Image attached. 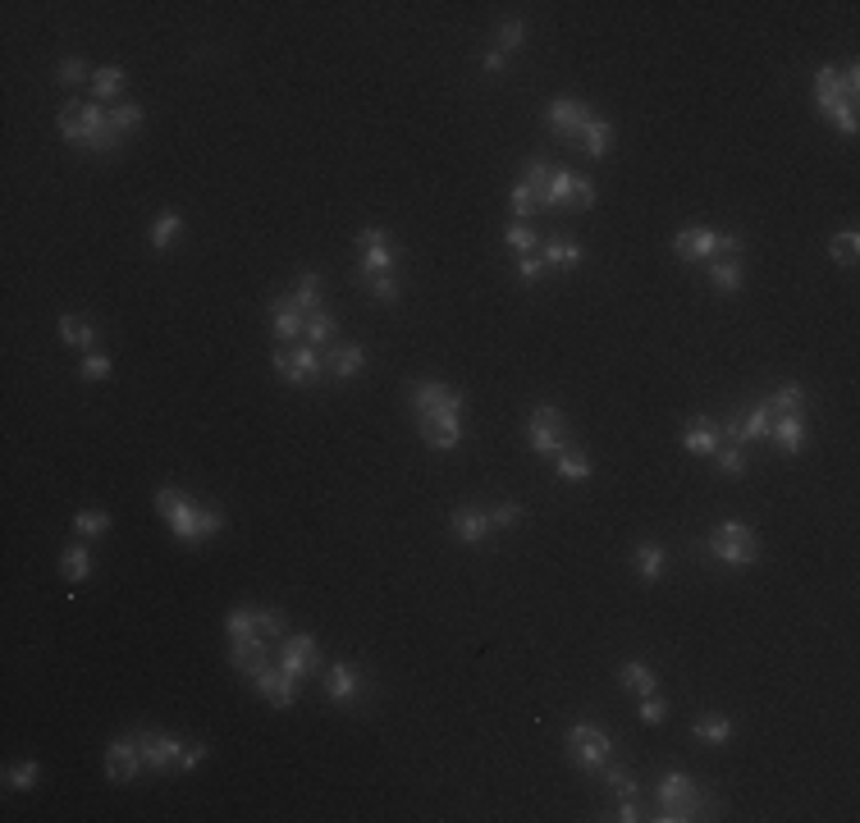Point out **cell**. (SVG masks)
Instances as JSON below:
<instances>
[{
	"mask_svg": "<svg viewBox=\"0 0 860 823\" xmlns=\"http://www.w3.org/2000/svg\"><path fill=\"white\" fill-rule=\"evenodd\" d=\"M156 508H161V517L170 522V531H174L179 544H202V540H211V535L224 531V517L215 513V508H198L188 494H179L174 485L156 490Z\"/></svg>",
	"mask_w": 860,
	"mask_h": 823,
	"instance_id": "obj_1",
	"label": "cell"
},
{
	"mask_svg": "<svg viewBox=\"0 0 860 823\" xmlns=\"http://www.w3.org/2000/svg\"><path fill=\"white\" fill-rule=\"evenodd\" d=\"M60 138L73 142V147L101 151V155H110L114 147H120V133H114L110 110H101V101H64V110H60Z\"/></svg>",
	"mask_w": 860,
	"mask_h": 823,
	"instance_id": "obj_2",
	"label": "cell"
},
{
	"mask_svg": "<svg viewBox=\"0 0 860 823\" xmlns=\"http://www.w3.org/2000/svg\"><path fill=\"white\" fill-rule=\"evenodd\" d=\"M714 814V796L700 792L687 773H663L654 787V819L659 823H682V819H710Z\"/></svg>",
	"mask_w": 860,
	"mask_h": 823,
	"instance_id": "obj_3",
	"label": "cell"
},
{
	"mask_svg": "<svg viewBox=\"0 0 860 823\" xmlns=\"http://www.w3.org/2000/svg\"><path fill=\"white\" fill-rule=\"evenodd\" d=\"M540 211H568V206H595V183L577 179L572 170H550L544 183L535 188Z\"/></svg>",
	"mask_w": 860,
	"mask_h": 823,
	"instance_id": "obj_4",
	"label": "cell"
},
{
	"mask_svg": "<svg viewBox=\"0 0 860 823\" xmlns=\"http://www.w3.org/2000/svg\"><path fill=\"white\" fill-rule=\"evenodd\" d=\"M609 755H613V741L600 723H572L568 727V760L586 773H600L609 768Z\"/></svg>",
	"mask_w": 860,
	"mask_h": 823,
	"instance_id": "obj_5",
	"label": "cell"
},
{
	"mask_svg": "<svg viewBox=\"0 0 860 823\" xmlns=\"http://www.w3.org/2000/svg\"><path fill=\"white\" fill-rule=\"evenodd\" d=\"M710 549H714V558L728 563V567H751V563L760 558V535H755L746 522H723V526L714 531Z\"/></svg>",
	"mask_w": 860,
	"mask_h": 823,
	"instance_id": "obj_6",
	"label": "cell"
},
{
	"mask_svg": "<svg viewBox=\"0 0 860 823\" xmlns=\"http://www.w3.org/2000/svg\"><path fill=\"white\" fill-rule=\"evenodd\" d=\"M408 394H412L417 421H430V416H462V407H467V399L458 394V389H449V384H440V380H412Z\"/></svg>",
	"mask_w": 860,
	"mask_h": 823,
	"instance_id": "obj_7",
	"label": "cell"
},
{
	"mask_svg": "<svg viewBox=\"0 0 860 823\" xmlns=\"http://www.w3.org/2000/svg\"><path fill=\"white\" fill-rule=\"evenodd\" d=\"M527 440H531V449L540 453V458H559L563 449H568V425H563V412L559 407H535L531 416H527Z\"/></svg>",
	"mask_w": 860,
	"mask_h": 823,
	"instance_id": "obj_8",
	"label": "cell"
},
{
	"mask_svg": "<svg viewBox=\"0 0 860 823\" xmlns=\"http://www.w3.org/2000/svg\"><path fill=\"white\" fill-rule=\"evenodd\" d=\"M358 252H362V280H371V274H394V261H399V252H394V243L384 239V229H362L358 233Z\"/></svg>",
	"mask_w": 860,
	"mask_h": 823,
	"instance_id": "obj_9",
	"label": "cell"
},
{
	"mask_svg": "<svg viewBox=\"0 0 860 823\" xmlns=\"http://www.w3.org/2000/svg\"><path fill=\"white\" fill-rule=\"evenodd\" d=\"M280 668L293 677V682H307V677H316L321 668V645L311 641V636H284V650H280Z\"/></svg>",
	"mask_w": 860,
	"mask_h": 823,
	"instance_id": "obj_10",
	"label": "cell"
},
{
	"mask_svg": "<svg viewBox=\"0 0 860 823\" xmlns=\"http://www.w3.org/2000/svg\"><path fill=\"white\" fill-rule=\"evenodd\" d=\"M133 741H138L142 764H147L151 773H170V768L179 764V755H183V741L170 736V732H138Z\"/></svg>",
	"mask_w": 860,
	"mask_h": 823,
	"instance_id": "obj_11",
	"label": "cell"
},
{
	"mask_svg": "<svg viewBox=\"0 0 860 823\" xmlns=\"http://www.w3.org/2000/svg\"><path fill=\"white\" fill-rule=\"evenodd\" d=\"M275 371L289 380V384H311L321 375V357L316 348L302 343V348H275Z\"/></svg>",
	"mask_w": 860,
	"mask_h": 823,
	"instance_id": "obj_12",
	"label": "cell"
},
{
	"mask_svg": "<svg viewBox=\"0 0 860 823\" xmlns=\"http://www.w3.org/2000/svg\"><path fill=\"white\" fill-rule=\"evenodd\" d=\"M138 768H147L138 741H133V736L110 741V746H105V777H110V782H129V777H138Z\"/></svg>",
	"mask_w": 860,
	"mask_h": 823,
	"instance_id": "obj_13",
	"label": "cell"
},
{
	"mask_svg": "<svg viewBox=\"0 0 860 823\" xmlns=\"http://www.w3.org/2000/svg\"><path fill=\"white\" fill-rule=\"evenodd\" d=\"M673 252H678L682 261H710V256L719 252V229H705V224H687V229H678Z\"/></svg>",
	"mask_w": 860,
	"mask_h": 823,
	"instance_id": "obj_14",
	"label": "cell"
},
{
	"mask_svg": "<svg viewBox=\"0 0 860 823\" xmlns=\"http://www.w3.org/2000/svg\"><path fill=\"white\" fill-rule=\"evenodd\" d=\"M252 686H257L270 704H275V710H293V704H298V682H293L284 668H270V663H266V668L252 677Z\"/></svg>",
	"mask_w": 860,
	"mask_h": 823,
	"instance_id": "obj_15",
	"label": "cell"
},
{
	"mask_svg": "<svg viewBox=\"0 0 860 823\" xmlns=\"http://www.w3.org/2000/svg\"><path fill=\"white\" fill-rule=\"evenodd\" d=\"M544 120H550V129H554L559 138H581L586 120H591V105H581V101H572V97H559L550 110H544Z\"/></svg>",
	"mask_w": 860,
	"mask_h": 823,
	"instance_id": "obj_16",
	"label": "cell"
},
{
	"mask_svg": "<svg viewBox=\"0 0 860 823\" xmlns=\"http://www.w3.org/2000/svg\"><path fill=\"white\" fill-rule=\"evenodd\" d=\"M449 531H453L462 544H481L494 526H490V513H481V508H458V513L449 517Z\"/></svg>",
	"mask_w": 860,
	"mask_h": 823,
	"instance_id": "obj_17",
	"label": "cell"
},
{
	"mask_svg": "<svg viewBox=\"0 0 860 823\" xmlns=\"http://www.w3.org/2000/svg\"><path fill=\"white\" fill-rule=\"evenodd\" d=\"M325 366H330L334 380H353V375L367 366V348H362V343H330Z\"/></svg>",
	"mask_w": 860,
	"mask_h": 823,
	"instance_id": "obj_18",
	"label": "cell"
},
{
	"mask_svg": "<svg viewBox=\"0 0 860 823\" xmlns=\"http://www.w3.org/2000/svg\"><path fill=\"white\" fill-rule=\"evenodd\" d=\"M417 425H421L426 444L440 449V453H449L462 440V416H430V421H417Z\"/></svg>",
	"mask_w": 860,
	"mask_h": 823,
	"instance_id": "obj_19",
	"label": "cell"
},
{
	"mask_svg": "<svg viewBox=\"0 0 860 823\" xmlns=\"http://www.w3.org/2000/svg\"><path fill=\"white\" fill-rule=\"evenodd\" d=\"M842 101H851V97H847V88H842V69L824 64V69L814 73V105L829 114V110H833V105H842Z\"/></svg>",
	"mask_w": 860,
	"mask_h": 823,
	"instance_id": "obj_20",
	"label": "cell"
},
{
	"mask_svg": "<svg viewBox=\"0 0 860 823\" xmlns=\"http://www.w3.org/2000/svg\"><path fill=\"white\" fill-rule=\"evenodd\" d=\"M270 325H275V339H302L307 311H298V307L289 302V293H284V298L270 302Z\"/></svg>",
	"mask_w": 860,
	"mask_h": 823,
	"instance_id": "obj_21",
	"label": "cell"
},
{
	"mask_svg": "<svg viewBox=\"0 0 860 823\" xmlns=\"http://www.w3.org/2000/svg\"><path fill=\"white\" fill-rule=\"evenodd\" d=\"M362 691V673L353 668V663H330V668H325V695L330 700H353Z\"/></svg>",
	"mask_w": 860,
	"mask_h": 823,
	"instance_id": "obj_22",
	"label": "cell"
},
{
	"mask_svg": "<svg viewBox=\"0 0 860 823\" xmlns=\"http://www.w3.org/2000/svg\"><path fill=\"white\" fill-rule=\"evenodd\" d=\"M719 444H723V440H719V425H714L710 416H700V421H691V430H682V449L696 453V458H710Z\"/></svg>",
	"mask_w": 860,
	"mask_h": 823,
	"instance_id": "obj_23",
	"label": "cell"
},
{
	"mask_svg": "<svg viewBox=\"0 0 860 823\" xmlns=\"http://www.w3.org/2000/svg\"><path fill=\"white\" fill-rule=\"evenodd\" d=\"M769 440L783 449V453H801V449H805V421H801V416H773Z\"/></svg>",
	"mask_w": 860,
	"mask_h": 823,
	"instance_id": "obj_24",
	"label": "cell"
},
{
	"mask_svg": "<svg viewBox=\"0 0 860 823\" xmlns=\"http://www.w3.org/2000/svg\"><path fill=\"white\" fill-rule=\"evenodd\" d=\"M229 659H233V668H239L248 682H252V677L266 668V663H270V659H266V650H261V641H248V645H229Z\"/></svg>",
	"mask_w": 860,
	"mask_h": 823,
	"instance_id": "obj_25",
	"label": "cell"
},
{
	"mask_svg": "<svg viewBox=\"0 0 860 823\" xmlns=\"http://www.w3.org/2000/svg\"><path fill=\"white\" fill-rule=\"evenodd\" d=\"M764 407H769L773 416H801V407H805V389H801V384H783V389H773Z\"/></svg>",
	"mask_w": 860,
	"mask_h": 823,
	"instance_id": "obj_26",
	"label": "cell"
},
{
	"mask_svg": "<svg viewBox=\"0 0 860 823\" xmlns=\"http://www.w3.org/2000/svg\"><path fill=\"white\" fill-rule=\"evenodd\" d=\"M609 142H613V124L609 120H586V129H581V151L586 155H604L609 151Z\"/></svg>",
	"mask_w": 860,
	"mask_h": 823,
	"instance_id": "obj_27",
	"label": "cell"
},
{
	"mask_svg": "<svg viewBox=\"0 0 860 823\" xmlns=\"http://www.w3.org/2000/svg\"><path fill=\"white\" fill-rule=\"evenodd\" d=\"M321 289H325V284H321V274H311V270H307V274H298V284H293L289 302H293L298 311H316V307H321Z\"/></svg>",
	"mask_w": 860,
	"mask_h": 823,
	"instance_id": "obj_28",
	"label": "cell"
},
{
	"mask_svg": "<svg viewBox=\"0 0 860 823\" xmlns=\"http://www.w3.org/2000/svg\"><path fill=\"white\" fill-rule=\"evenodd\" d=\"M622 686H628V691H637V695H650L654 686H659V677H654V668H650V663H641V659H632V663H622Z\"/></svg>",
	"mask_w": 860,
	"mask_h": 823,
	"instance_id": "obj_29",
	"label": "cell"
},
{
	"mask_svg": "<svg viewBox=\"0 0 860 823\" xmlns=\"http://www.w3.org/2000/svg\"><path fill=\"white\" fill-rule=\"evenodd\" d=\"M334 316H330V311H307V325H302V339L311 343V348H330V339H334Z\"/></svg>",
	"mask_w": 860,
	"mask_h": 823,
	"instance_id": "obj_30",
	"label": "cell"
},
{
	"mask_svg": "<svg viewBox=\"0 0 860 823\" xmlns=\"http://www.w3.org/2000/svg\"><path fill=\"white\" fill-rule=\"evenodd\" d=\"M60 339H64V348H92V343H97V330H92V321H83V316H60Z\"/></svg>",
	"mask_w": 860,
	"mask_h": 823,
	"instance_id": "obj_31",
	"label": "cell"
},
{
	"mask_svg": "<svg viewBox=\"0 0 860 823\" xmlns=\"http://www.w3.org/2000/svg\"><path fill=\"white\" fill-rule=\"evenodd\" d=\"M581 261H586V252H581L577 243H563V239L544 243V265H550V270H572V265H581Z\"/></svg>",
	"mask_w": 860,
	"mask_h": 823,
	"instance_id": "obj_32",
	"label": "cell"
},
{
	"mask_svg": "<svg viewBox=\"0 0 860 823\" xmlns=\"http://www.w3.org/2000/svg\"><path fill=\"white\" fill-rule=\"evenodd\" d=\"M124 92V69L120 64H105L92 73V97L97 101H110V97H120Z\"/></svg>",
	"mask_w": 860,
	"mask_h": 823,
	"instance_id": "obj_33",
	"label": "cell"
},
{
	"mask_svg": "<svg viewBox=\"0 0 860 823\" xmlns=\"http://www.w3.org/2000/svg\"><path fill=\"white\" fill-rule=\"evenodd\" d=\"M60 572H64V581H88V572H92V554H88V549L83 544H69L64 549V558H60Z\"/></svg>",
	"mask_w": 860,
	"mask_h": 823,
	"instance_id": "obj_34",
	"label": "cell"
},
{
	"mask_svg": "<svg viewBox=\"0 0 860 823\" xmlns=\"http://www.w3.org/2000/svg\"><path fill=\"white\" fill-rule=\"evenodd\" d=\"M554 472H559L563 481H586V476H591V458H586L581 449H563V453L554 458Z\"/></svg>",
	"mask_w": 860,
	"mask_h": 823,
	"instance_id": "obj_35",
	"label": "cell"
},
{
	"mask_svg": "<svg viewBox=\"0 0 860 823\" xmlns=\"http://www.w3.org/2000/svg\"><path fill=\"white\" fill-rule=\"evenodd\" d=\"M179 233H183V215L179 211H165V215H156V224H151V248H170L174 239H179Z\"/></svg>",
	"mask_w": 860,
	"mask_h": 823,
	"instance_id": "obj_36",
	"label": "cell"
},
{
	"mask_svg": "<svg viewBox=\"0 0 860 823\" xmlns=\"http://www.w3.org/2000/svg\"><path fill=\"white\" fill-rule=\"evenodd\" d=\"M224 632H229V645H248V641H261L252 632V609H233L224 617Z\"/></svg>",
	"mask_w": 860,
	"mask_h": 823,
	"instance_id": "obj_37",
	"label": "cell"
},
{
	"mask_svg": "<svg viewBox=\"0 0 860 823\" xmlns=\"http://www.w3.org/2000/svg\"><path fill=\"white\" fill-rule=\"evenodd\" d=\"M710 280H714V289L737 293V289H741V265L728 261V256H719V261H710Z\"/></svg>",
	"mask_w": 860,
	"mask_h": 823,
	"instance_id": "obj_38",
	"label": "cell"
},
{
	"mask_svg": "<svg viewBox=\"0 0 860 823\" xmlns=\"http://www.w3.org/2000/svg\"><path fill=\"white\" fill-rule=\"evenodd\" d=\"M508 206H513V215L527 224V215H535L540 211V202H535V188L522 179V183H513V192H508Z\"/></svg>",
	"mask_w": 860,
	"mask_h": 823,
	"instance_id": "obj_39",
	"label": "cell"
},
{
	"mask_svg": "<svg viewBox=\"0 0 860 823\" xmlns=\"http://www.w3.org/2000/svg\"><path fill=\"white\" fill-rule=\"evenodd\" d=\"M691 732H696V741H705V746H723V741L732 736V723H728V718H714V714H710V718H700V723H696Z\"/></svg>",
	"mask_w": 860,
	"mask_h": 823,
	"instance_id": "obj_40",
	"label": "cell"
},
{
	"mask_svg": "<svg viewBox=\"0 0 860 823\" xmlns=\"http://www.w3.org/2000/svg\"><path fill=\"white\" fill-rule=\"evenodd\" d=\"M714 462H719L723 476H746V453H741V444H719Z\"/></svg>",
	"mask_w": 860,
	"mask_h": 823,
	"instance_id": "obj_41",
	"label": "cell"
},
{
	"mask_svg": "<svg viewBox=\"0 0 860 823\" xmlns=\"http://www.w3.org/2000/svg\"><path fill=\"white\" fill-rule=\"evenodd\" d=\"M503 243L513 248V252H527V256H531V252H535V243H540V233H535L531 224H522V220H518V224H508V229H503Z\"/></svg>",
	"mask_w": 860,
	"mask_h": 823,
	"instance_id": "obj_42",
	"label": "cell"
},
{
	"mask_svg": "<svg viewBox=\"0 0 860 823\" xmlns=\"http://www.w3.org/2000/svg\"><path fill=\"white\" fill-rule=\"evenodd\" d=\"M637 572L645 581H659V572H663V549L659 544H637Z\"/></svg>",
	"mask_w": 860,
	"mask_h": 823,
	"instance_id": "obj_43",
	"label": "cell"
},
{
	"mask_svg": "<svg viewBox=\"0 0 860 823\" xmlns=\"http://www.w3.org/2000/svg\"><path fill=\"white\" fill-rule=\"evenodd\" d=\"M856 252H860V233H856V229H842L838 239L829 243V256H833L838 265H851V261H856Z\"/></svg>",
	"mask_w": 860,
	"mask_h": 823,
	"instance_id": "obj_44",
	"label": "cell"
},
{
	"mask_svg": "<svg viewBox=\"0 0 860 823\" xmlns=\"http://www.w3.org/2000/svg\"><path fill=\"white\" fill-rule=\"evenodd\" d=\"M110 124H114V133H133V129H142V105H138V101L114 105V110H110Z\"/></svg>",
	"mask_w": 860,
	"mask_h": 823,
	"instance_id": "obj_45",
	"label": "cell"
},
{
	"mask_svg": "<svg viewBox=\"0 0 860 823\" xmlns=\"http://www.w3.org/2000/svg\"><path fill=\"white\" fill-rule=\"evenodd\" d=\"M604 782H609V792H613L618 801H632V796H641L637 777H632L628 768H604Z\"/></svg>",
	"mask_w": 860,
	"mask_h": 823,
	"instance_id": "obj_46",
	"label": "cell"
},
{
	"mask_svg": "<svg viewBox=\"0 0 860 823\" xmlns=\"http://www.w3.org/2000/svg\"><path fill=\"white\" fill-rule=\"evenodd\" d=\"M73 531H78V535H105V531H110V517L101 513V508H83V513L73 517Z\"/></svg>",
	"mask_w": 860,
	"mask_h": 823,
	"instance_id": "obj_47",
	"label": "cell"
},
{
	"mask_svg": "<svg viewBox=\"0 0 860 823\" xmlns=\"http://www.w3.org/2000/svg\"><path fill=\"white\" fill-rule=\"evenodd\" d=\"M252 632L257 636H280L284 632V613L280 609H252Z\"/></svg>",
	"mask_w": 860,
	"mask_h": 823,
	"instance_id": "obj_48",
	"label": "cell"
},
{
	"mask_svg": "<svg viewBox=\"0 0 860 823\" xmlns=\"http://www.w3.org/2000/svg\"><path fill=\"white\" fill-rule=\"evenodd\" d=\"M367 293H371L375 302H399V280H394V274H371Z\"/></svg>",
	"mask_w": 860,
	"mask_h": 823,
	"instance_id": "obj_49",
	"label": "cell"
},
{
	"mask_svg": "<svg viewBox=\"0 0 860 823\" xmlns=\"http://www.w3.org/2000/svg\"><path fill=\"white\" fill-rule=\"evenodd\" d=\"M5 782H10V787H14V792H32V787H37V764H32V760H23V764H14V768L5 773Z\"/></svg>",
	"mask_w": 860,
	"mask_h": 823,
	"instance_id": "obj_50",
	"label": "cell"
},
{
	"mask_svg": "<svg viewBox=\"0 0 860 823\" xmlns=\"http://www.w3.org/2000/svg\"><path fill=\"white\" fill-rule=\"evenodd\" d=\"M518 522H522V508H518V503H494V508H490V526H494V531H508V526H518Z\"/></svg>",
	"mask_w": 860,
	"mask_h": 823,
	"instance_id": "obj_51",
	"label": "cell"
},
{
	"mask_svg": "<svg viewBox=\"0 0 860 823\" xmlns=\"http://www.w3.org/2000/svg\"><path fill=\"white\" fill-rule=\"evenodd\" d=\"M522 37H527V28L518 23V19H508V23H499V32H494V42L503 46V55L513 51V46H522Z\"/></svg>",
	"mask_w": 860,
	"mask_h": 823,
	"instance_id": "obj_52",
	"label": "cell"
},
{
	"mask_svg": "<svg viewBox=\"0 0 860 823\" xmlns=\"http://www.w3.org/2000/svg\"><path fill=\"white\" fill-rule=\"evenodd\" d=\"M637 714H641V723H663V718H669V704L650 691V695H641V710H637Z\"/></svg>",
	"mask_w": 860,
	"mask_h": 823,
	"instance_id": "obj_53",
	"label": "cell"
},
{
	"mask_svg": "<svg viewBox=\"0 0 860 823\" xmlns=\"http://www.w3.org/2000/svg\"><path fill=\"white\" fill-rule=\"evenodd\" d=\"M83 380H110V357H105V352H88V357H83Z\"/></svg>",
	"mask_w": 860,
	"mask_h": 823,
	"instance_id": "obj_54",
	"label": "cell"
},
{
	"mask_svg": "<svg viewBox=\"0 0 860 823\" xmlns=\"http://www.w3.org/2000/svg\"><path fill=\"white\" fill-rule=\"evenodd\" d=\"M829 120L838 124V133H847V138H851V133H856V101L833 105V110H829Z\"/></svg>",
	"mask_w": 860,
	"mask_h": 823,
	"instance_id": "obj_55",
	"label": "cell"
},
{
	"mask_svg": "<svg viewBox=\"0 0 860 823\" xmlns=\"http://www.w3.org/2000/svg\"><path fill=\"white\" fill-rule=\"evenodd\" d=\"M544 270H550V265H544V256H522V261H518V280H522V284H535Z\"/></svg>",
	"mask_w": 860,
	"mask_h": 823,
	"instance_id": "obj_56",
	"label": "cell"
},
{
	"mask_svg": "<svg viewBox=\"0 0 860 823\" xmlns=\"http://www.w3.org/2000/svg\"><path fill=\"white\" fill-rule=\"evenodd\" d=\"M83 78H88V64L83 60H64L60 64V83L69 88V83H83Z\"/></svg>",
	"mask_w": 860,
	"mask_h": 823,
	"instance_id": "obj_57",
	"label": "cell"
},
{
	"mask_svg": "<svg viewBox=\"0 0 860 823\" xmlns=\"http://www.w3.org/2000/svg\"><path fill=\"white\" fill-rule=\"evenodd\" d=\"M714 256L737 261V256H741V233H719V252H714Z\"/></svg>",
	"mask_w": 860,
	"mask_h": 823,
	"instance_id": "obj_58",
	"label": "cell"
},
{
	"mask_svg": "<svg viewBox=\"0 0 860 823\" xmlns=\"http://www.w3.org/2000/svg\"><path fill=\"white\" fill-rule=\"evenodd\" d=\"M207 760V746H183V755H179V768H198Z\"/></svg>",
	"mask_w": 860,
	"mask_h": 823,
	"instance_id": "obj_59",
	"label": "cell"
},
{
	"mask_svg": "<svg viewBox=\"0 0 860 823\" xmlns=\"http://www.w3.org/2000/svg\"><path fill=\"white\" fill-rule=\"evenodd\" d=\"M618 823H637L641 819V805H637V796L632 801H618V814H613Z\"/></svg>",
	"mask_w": 860,
	"mask_h": 823,
	"instance_id": "obj_60",
	"label": "cell"
},
{
	"mask_svg": "<svg viewBox=\"0 0 860 823\" xmlns=\"http://www.w3.org/2000/svg\"><path fill=\"white\" fill-rule=\"evenodd\" d=\"M503 64H508V55H503V51H490V55H485V69H490V73H499Z\"/></svg>",
	"mask_w": 860,
	"mask_h": 823,
	"instance_id": "obj_61",
	"label": "cell"
}]
</instances>
